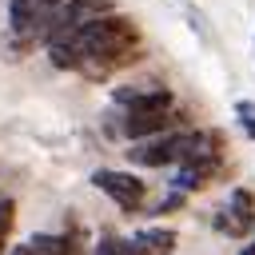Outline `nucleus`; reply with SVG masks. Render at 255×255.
Segmentation results:
<instances>
[{
    "instance_id": "f257e3e1",
    "label": "nucleus",
    "mask_w": 255,
    "mask_h": 255,
    "mask_svg": "<svg viewBox=\"0 0 255 255\" xmlns=\"http://www.w3.org/2000/svg\"><path fill=\"white\" fill-rule=\"evenodd\" d=\"M135 44H139L135 24L128 16L104 12V16H92V20L76 24L64 36L48 40V56L64 72H84V76L96 80V76H108L120 64H131Z\"/></svg>"
},
{
    "instance_id": "f03ea898",
    "label": "nucleus",
    "mask_w": 255,
    "mask_h": 255,
    "mask_svg": "<svg viewBox=\"0 0 255 255\" xmlns=\"http://www.w3.org/2000/svg\"><path fill=\"white\" fill-rule=\"evenodd\" d=\"M195 155H211V135L207 131H159L131 139L128 159L139 167H163V163H183Z\"/></svg>"
},
{
    "instance_id": "4468645a",
    "label": "nucleus",
    "mask_w": 255,
    "mask_h": 255,
    "mask_svg": "<svg viewBox=\"0 0 255 255\" xmlns=\"http://www.w3.org/2000/svg\"><path fill=\"white\" fill-rule=\"evenodd\" d=\"M8 255H36V251H32V243H20V247H12Z\"/></svg>"
},
{
    "instance_id": "9b49d317",
    "label": "nucleus",
    "mask_w": 255,
    "mask_h": 255,
    "mask_svg": "<svg viewBox=\"0 0 255 255\" xmlns=\"http://www.w3.org/2000/svg\"><path fill=\"white\" fill-rule=\"evenodd\" d=\"M12 219H16V203L0 199V255H4V243H8V231H12Z\"/></svg>"
},
{
    "instance_id": "ddd939ff",
    "label": "nucleus",
    "mask_w": 255,
    "mask_h": 255,
    "mask_svg": "<svg viewBox=\"0 0 255 255\" xmlns=\"http://www.w3.org/2000/svg\"><path fill=\"white\" fill-rule=\"evenodd\" d=\"M175 207H183V191H171V195L159 203V211H175Z\"/></svg>"
},
{
    "instance_id": "2eb2a0df",
    "label": "nucleus",
    "mask_w": 255,
    "mask_h": 255,
    "mask_svg": "<svg viewBox=\"0 0 255 255\" xmlns=\"http://www.w3.org/2000/svg\"><path fill=\"white\" fill-rule=\"evenodd\" d=\"M239 255H255V243H251V247H243V251H239Z\"/></svg>"
},
{
    "instance_id": "f8f14e48",
    "label": "nucleus",
    "mask_w": 255,
    "mask_h": 255,
    "mask_svg": "<svg viewBox=\"0 0 255 255\" xmlns=\"http://www.w3.org/2000/svg\"><path fill=\"white\" fill-rule=\"evenodd\" d=\"M235 112H239V124H243V131L255 139V104H251V100H239V104H235Z\"/></svg>"
},
{
    "instance_id": "20e7f679",
    "label": "nucleus",
    "mask_w": 255,
    "mask_h": 255,
    "mask_svg": "<svg viewBox=\"0 0 255 255\" xmlns=\"http://www.w3.org/2000/svg\"><path fill=\"white\" fill-rule=\"evenodd\" d=\"M92 183L108 195V199H116V207H124V211H135L139 203H143V195H147V187H143V179H135L131 171H96L92 175Z\"/></svg>"
},
{
    "instance_id": "423d86ee",
    "label": "nucleus",
    "mask_w": 255,
    "mask_h": 255,
    "mask_svg": "<svg viewBox=\"0 0 255 255\" xmlns=\"http://www.w3.org/2000/svg\"><path fill=\"white\" fill-rule=\"evenodd\" d=\"M112 100L128 112H143V108H171V92L167 88H147V84H131V88H116Z\"/></svg>"
},
{
    "instance_id": "6e6552de",
    "label": "nucleus",
    "mask_w": 255,
    "mask_h": 255,
    "mask_svg": "<svg viewBox=\"0 0 255 255\" xmlns=\"http://www.w3.org/2000/svg\"><path fill=\"white\" fill-rule=\"evenodd\" d=\"M28 243L36 247V255H88L80 231H64V235H32Z\"/></svg>"
},
{
    "instance_id": "7ed1b4c3",
    "label": "nucleus",
    "mask_w": 255,
    "mask_h": 255,
    "mask_svg": "<svg viewBox=\"0 0 255 255\" xmlns=\"http://www.w3.org/2000/svg\"><path fill=\"white\" fill-rule=\"evenodd\" d=\"M104 12H112V0H64V4H56V8L48 12L40 36H44V40H56V36L72 32L76 24H84V20H92V16H104Z\"/></svg>"
},
{
    "instance_id": "0eeeda50",
    "label": "nucleus",
    "mask_w": 255,
    "mask_h": 255,
    "mask_svg": "<svg viewBox=\"0 0 255 255\" xmlns=\"http://www.w3.org/2000/svg\"><path fill=\"white\" fill-rule=\"evenodd\" d=\"M215 163H219V155H215V151H211V155L183 159V163H179V171H175V179H171V187H175V191H199V187L215 175Z\"/></svg>"
},
{
    "instance_id": "39448f33",
    "label": "nucleus",
    "mask_w": 255,
    "mask_h": 255,
    "mask_svg": "<svg viewBox=\"0 0 255 255\" xmlns=\"http://www.w3.org/2000/svg\"><path fill=\"white\" fill-rule=\"evenodd\" d=\"M171 124H175V112H171V108H143V112H128L116 131L128 135V139H143V135L171 131Z\"/></svg>"
},
{
    "instance_id": "9d476101",
    "label": "nucleus",
    "mask_w": 255,
    "mask_h": 255,
    "mask_svg": "<svg viewBox=\"0 0 255 255\" xmlns=\"http://www.w3.org/2000/svg\"><path fill=\"white\" fill-rule=\"evenodd\" d=\"M96 255H135V247H131V239H116V235H104V239L96 243Z\"/></svg>"
},
{
    "instance_id": "1a4fd4ad",
    "label": "nucleus",
    "mask_w": 255,
    "mask_h": 255,
    "mask_svg": "<svg viewBox=\"0 0 255 255\" xmlns=\"http://www.w3.org/2000/svg\"><path fill=\"white\" fill-rule=\"evenodd\" d=\"M131 247H135V255H171L175 251V231H167V227H143V231L131 235Z\"/></svg>"
}]
</instances>
